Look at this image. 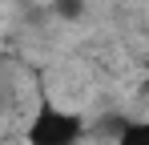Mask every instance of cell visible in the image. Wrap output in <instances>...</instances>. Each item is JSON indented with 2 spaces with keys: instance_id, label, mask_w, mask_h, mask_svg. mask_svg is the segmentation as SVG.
I'll return each mask as SVG.
<instances>
[{
  "instance_id": "cell-1",
  "label": "cell",
  "mask_w": 149,
  "mask_h": 145,
  "mask_svg": "<svg viewBox=\"0 0 149 145\" xmlns=\"http://www.w3.org/2000/svg\"><path fill=\"white\" fill-rule=\"evenodd\" d=\"M24 141L28 145H81L85 141V117L77 109L56 105L52 97H40L24 125Z\"/></svg>"
},
{
  "instance_id": "cell-2",
  "label": "cell",
  "mask_w": 149,
  "mask_h": 145,
  "mask_svg": "<svg viewBox=\"0 0 149 145\" xmlns=\"http://www.w3.org/2000/svg\"><path fill=\"white\" fill-rule=\"evenodd\" d=\"M117 145H149V117H129L117 129Z\"/></svg>"
}]
</instances>
